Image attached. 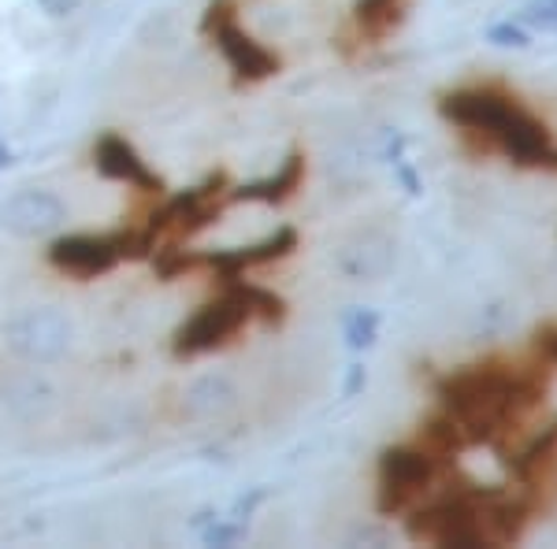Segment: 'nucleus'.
Instances as JSON below:
<instances>
[{"label":"nucleus","mask_w":557,"mask_h":549,"mask_svg":"<svg viewBox=\"0 0 557 549\" xmlns=\"http://www.w3.org/2000/svg\"><path fill=\"white\" fill-rule=\"evenodd\" d=\"M435 479V457L428 449H386L380 457V509L398 512Z\"/></svg>","instance_id":"7"},{"label":"nucleus","mask_w":557,"mask_h":549,"mask_svg":"<svg viewBox=\"0 0 557 549\" xmlns=\"http://www.w3.org/2000/svg\"><path fill=\"white\" fill-rule=\"evenodd\" d=\"M94 164H97V171H101L104 178H115V183L138 186V190H146V194L164 190V183L152 175L149 164L138 157V149H134L127 138H115V134H108V138L97 141Z\"/></svg>","instance_id":"9"},{"label":"nucleus","mask_w":557,"mask_h":549,"mask_svg":"<svg viewBox=\"0 0 557 549\" xmlns=\"http://www.w3.org/2000/svg\"><path fill=\"white\" fill-rule=\"evenodd\" d=\"M375 330H380V316H375V312L357 309V312H349V316H346L349 349H368L375 341Z\"/></svg>","instance_id":"14"},{"label":"nucleus","mask_w":557,"mask_h":549,"mask_svg":"<svg viewBox=\"0 0 557 549\" xmlns=\"http://www.w3.org/2000/svg\"><path fill=\"white\" fill-rule=\"evenodd\" d=\"M38 8L45 15H52V20H64V15L83 8V0H38Z\"/></svg>","instance_id":"17"},{"label":"nucleus","mask_w":557,"mask_h":549,"mask_svg":"<svg viewBox=\"0 0 557 549\" xmlns=\"http://www.w3.org/2000/svg\"><path fill=\"white\" fill-rule=\"evenodd\" d=\"M487 41L491 45H498V49H528V34H524V26H517V23H498V26H491L487 30Z\"/></svg>","instance_id":"16"},{"label":"nucleus","mask_w":557,"mask_h":549,"mask_svg":"<svg viewBox=\"0 0 557 549\" xmlns=\"http://www.w3.org/2000/svg\"><path fill=\"white\" fill-rule=\"evenodd\" d=\"M361 386H364V367L354 364V367H349V379H346V398H354Z\"/></svg>","instance_id":"20"},{"label":"nucleus","mask_w":557,"mask_h":549,"mask_svg":"<svg viewBox=\"0 0 557 549\" xmlns=\"http://www.w3.org/2000/svg\"><path fill=\"white\" fill-rule=\"evenodd\" d=\"M305 178V157L301 152H294L290 160L283 164V171L272 178H260V183H249V186H238L235 194H227L231 201H264V204H278L286 201L294 190L301 186Z\"/></svg>","instance_id":"11"},{"label":"nucleus","mask_w":557,"mask_h":549,"mask_svg":"<svg viewBox=\"0 0 557 549\" xmlns=\"http://www.w3.org/2000/svg\"><path fill=\"white\" fill-rule=\"evenodd\" d=\"M249 320H253V304H249V297H246V286H235V290L215 297V301L201 304V309L178 327L175 357H201V353H212V349H223Z\"/></svg>","instance_id":"2"},{"label":"nucleus","mask_w":557,"mask_h":549,"mask_svg":"<svg viewBox=\"0 0 557 549\" xmlns=\"http://www.w3.org/2000/svg\"><path fill=\"white\" fill-rule=\"evenodd\" d=\"M412 0H357L354 4V20L361 26V34L368 41H383L386 34H394L406 20Z\"/></svg>","instance_id":"13"},{"label":"nucleus","mask_w":557,"mask_h":549,"mask_svg":"<svg viewBox=\"0 0 557 549\" xmlns=\"http://www.w3.org/2000/svg\"><path fill=\"white\" fill-rule=\"evenodd\" d=\"M15 357L30 364H52L71 349V320L60 309H26L4 330Z\"/></svg>","instance_id":"5"},{"label":"nucleus","mask_w":557,"mask_h":549,"mask_svg":"<svg viewBox=\"0 0 557 549\" xmlns=\"http://www.w3.org/2000/svg\"><path fill=\"white\" fill-rule=\"evenodd\" d=\"M539 349H543V357L557 364V327H543L539 330Z\"/></svg>","instance_id":"19"},{"label":"nucleus","mask_w":557,"mask_h":549,"mask_svg":"<svg viewBox=\"0 0 557 549\" xmlns=\"http://www.w3.org/2000/svg\"><path fill=\"white\" fill-rule=\"evenodd\" d=\"M438 108L450 123L480 134L491 149L509 152L517 164H546L550 157L546 127L509 97H498L491 89H461V93L443 97Z\"/></svg>","instance_id":"1"},{"label":"nucleus","mask_w":557,"mask_h":549,"mask_svg":"<svg viewBox=\"0 0 557 549\" xmlns=\"http://www.w3.org/2000/svg\"><path fill=\"white\" fill-rule=\"evenodd\" d=\"M294 246H298V234H294L290 227H283V230H275L272 238L257 241V246H249V249H231V253L212 257V264L235 275V272H242V267H257V264L283 260L286 253H294Z\"/></svg>","instance_id":"10"},{"label":"nucleus","mask_w":557,"mask_h":549,"mask_svg":"<svg viewBox=\"0 0 557 549\" xmlns=\"http://www.w3.org/2000/svg\"><path fill=\"white\" fill-rule=\"evenodd\" d=\"M406 527L417 542L461 546V549L491 546L480 520V494H454V498L435 501V506L420 509Z\"/></svg>","instance_id":"3"},{"label":"nucleus","mask_w":557,"mask_h":549,"mask_svg":"<svg viewBox=\"0 0 557 549\" xmlns=\"http://www.w3.org/2000/svg\"><path fill=\"white\" fill-rule=\"evenodd\" d=\"M64 220H67L64 201L49 190H20L8 197L4 209H0V223L15 238H41V234L64 227Z\"/></svg>","instance_id":"8"},{"label":"nucleus","mask_w":557,"mask_h":549,"mask_svg":"<svg viewBox=\"0 0 557 549\" xmlns=\"http://www.w3.org/2000/svg\"><path fill=\"white\" fill-rule=\"evenodd\" d=\"M235 386H231L223 375H201V379H194L186 386L183 394V409L190 412V416H220V412H227L231 404H235Z\"/></svg>","instance_id":"12"},{"label":"nucleus","mask_w":557,"mask_h":549,"mask_svg":"<svg viewBox=\"0 0 557 549\" xmlns=\"http://www.w3.org/2000/svg\"><path fill=\"white\" fill-rule=\"evenodd\" d=\"M231 0H212L209 12H205V23L201 30L212 34L215 38V49L223 52V60L231 64L238 78H246V83H260V78L275 75L278 71V57L264 49L260 41L249 38L246 30L235 23V12H231Z\"/></svg>","instance_id":"4"},{"label":"nucleus","mask_w":557,"mask_h":549,"mask_svg":"<svg viewBox=\"0 0 557 549\" xmlns=\"http://www.w3.org/2000/svg\"><path fill=\"white\" fill-rule=\"evenodd\" d=\"M517 20L535 30H557V0H520Z\"/></svg>","instance_id":"15"},{"label":"nucleus","mask_w":557,"mask_h":549,"mask_svg":"<svg viewBox=\"0 0 557 549\" xmlns=\"http://www.w3.org/2000/svg\"><path fill=\"white\" fill-rule=\"evenodd\" d=\"M131 241L134 238H123V234H112V238H104V234H67V238H57L49 246V264L75 278H97L112 272L131 253Z\"/></svg>","instance_id":"6"},{"label":"nucleus","mask_w":557,"mask_h":549,"mask_svg":"<svg viewBox=\"0 0 557 549\" xmlns=\"http://www.w3.org/2000/svg\"><path fill=\"white\" fill-rule=\"evenodd\" d=\"M238 538H242V527L215 524L212 531H205V542H212V546H231V542H238Z\"/></svg>","instance_id":"18"},{"label":"nucleus","mask_w":557,"mask_h":549,"mask_svg":"<svg viewBox=\"0 0 557 549\" xmlns=\"http://www.w3.org/2000/svg\"><path fill=\"white\" fill-rule=\"evenodd\" d=\"M8 164H12V152H8L4 141H0V167H8Z\"/></svg>","instance_id":"21"}]
</instances>
